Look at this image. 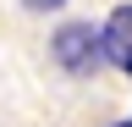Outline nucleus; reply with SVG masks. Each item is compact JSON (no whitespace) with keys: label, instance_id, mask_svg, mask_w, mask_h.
<instances>
[{"label":"nucleus","instance_id":"obj_1","mask_svg":"<svg viewBox=\"0 0 132 127\" xmlns=\"http://www.w3.org/2000/svg\"><path fill=\"white\" fill-rule=\"evenodd\" d=\"M50 61L66 72V77H94V72H105L110 61H105V33H99L94 22H61L55 33H50Z\"/></svg>","mask_w":132,"mask_h":127},{"label":"nucleus","instance_id":"obj_2","mask_svg":"<svg viewBox=\"0 0 132 127\" xmlns=\"http://www.w3.org/2000/svg\"><path fill=\"white\" fill-rule=\"evenodd\" d=\"M105 61L116 72H127L132 77V0H121V6H110V17H105Z\"/></svg>","mask_w":132,"mask_h":127},{"label":"nucleus","instance_id":"obj_3","mask_svg":"<svg viewBox=\"0 0 132 127\" xmlns=\"http://www.w3.org/2000/svg\"><path fill=\"white\" fill-rule=\"evenodd\" d=\"M22 6H28V11H61L66 0H22Z\"/></svg>","mask_w":132,"mask_h":127},{"label":"nucleus","instance_id":"obj_4","mask_svg":"<svg viewBox=\"0 0 132 127\" xmlns=\"http://www.w3.org/2000/svg\"><path fill=\"white\" fill-rule=\"evenodd\" d=\"M116 127H132V122H116Z\"/></svg>","mask_w":132,"mask_h":127}]
</instances>
